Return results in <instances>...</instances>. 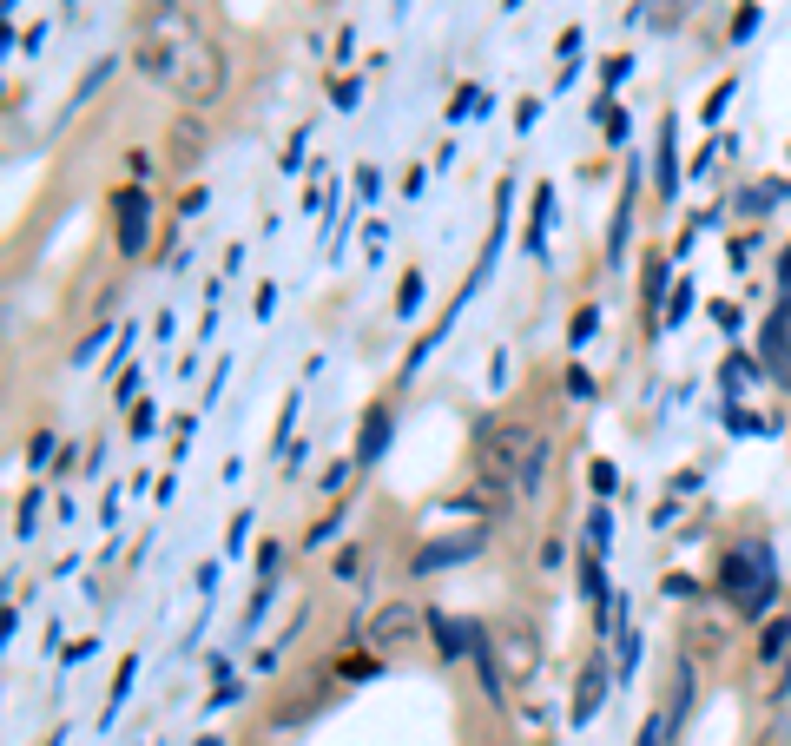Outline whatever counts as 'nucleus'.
<instances>
[{
  "label": "nucleus",
  "mask_w": 791,
  "mask_h": 746,
  "mask_svg": "<svg viewBox=\"0 0 791 746\" xmlns=\"http://www.w3.org/2000/svg\"><path fill=\"white\" fill-rule=\"evenodd\" d=\"M132 60L139 73L185 106H211L224 93V53L191 14V0H139L132 14Z\"/></svg>",
  "instance_id": "nucleus-1"
},
{
  "label": "nucleus",
  "mask_w": 791,
  "mask_h": 746,
  "mask_svg": "<svg viewBox=\"0 0 791 746\" xmlns=\"http://www.w3.org/2000/svg\"><path fill=\"white\" fill-rule=\"evenodd\" d=\"M719 595L739 607L745 621H765V607H778V568H772V542H745L719 555Z\"/></svg>",
  "instance_id": "nucleus-2"
},
{
  "label": "nucleus",
  "mask_w": 791,
  "mask_h": 746,
  "mask_svg": "<svg viewBox=\"0 0 791 746\" xmlns=\"http://www.w3.org/2000/svg\"><path fill=\"white\" fill-rule=\"evenodd\" d=\"M112 252H119L126 264L152 252V192L132 185V179L112 192Z\"/></svg>",
  "instance_id": "nucleus-3"
},
{
  "label": "nucleus",
  "mask_w": 791,
  "mask_h": 746,
  "mask_svg": "<svg viewBox=\"0 0 791 746\" xmlns=\"http://www.w3.org/2000/svg\"><path fill=\"white\" fill-rule=\"evenodd\" d=\"M416 634H429V615H422L409 595H389L383 607H370V615H363V641H370L376 654H396L403 641H416Z\"/></svg>",
  "instance_id": "nucleus-4"
},
{
  "label": "nucleus",
  "mask_w": 791,
  "mask_h": 746,
  "mask_svg": "<svg viewBox=\"0 0 791 746\" xmlns=\"http://www.w3.org/2000/svg\"><path fill=\"white\" fill-rule=\"evenodd\" d=\"M495 627V654H501V674L508 680H534V668H541V627H534L528 615H501V621H488Z\"/></svg>",
  "instance_id": "nucleus-5"
},
{
  "label": "nucleus",
  "mask_w": 791,
  "mask_h": 746,
  "mask_svg": "<svg viewBox=\"0 0 791 746\" xmlns=\"http://www.w3.org/2000/svg\"><path fill=\"white\" fill-rule=\"evenodd\" d=\"M488 548L482 529H468V535H436V542H422L416 555H409V575H436V568H456V562H475Z\"/></svg>",
  "instance_id": "nucleus-6"
},
{
  "label": "nucleus",
  "mask_w": 791,
  "mask_h": 746,
  "mask_svg": "<svg viewBox=\"0 0 791 746\" xmlns=\"http://www.w3.org/2000/svg\"><path fill=\"white\" fill-rule=\"evenodd\" d=\"M613 680H620V668H607V641L587 654V668H580V687H574V727H587L593 713H601V700L613 694Z\"/></svg>",
  "instance_id": "nucleus-7"
},
{
  "label": "nucleus",
  "mask_w": 791,
  "mask_h": 746,
  "mask_svg": "<svg viewBox=\"0 0 791 746\" xmlns=\"http://www.w3.org/2000/svg\"><path fill=\"white\" fill-rule=\"evenodd\" d=\"M758 364H765V377L778 390H791V311L785 304L765 317V330H758Z\"/></svg>",
  "instance_id": "nucleus-8"
},
{
  "label": "nucleus",
  "mask_w": 791,
  "mask_h": 746,
  "mask_svg": "<svg viewBox=\"0 0 791 746\" xmlns=\"http://www.w3.org/2000/svg\"><path fill=\"white\" fill-rule=\"evenodd\" d=\"M475 634H482V621H468V615H429V648H436V660H462V654H475Z\"/></svg>",
  "instance_id": "nucleus-9"
},
{
  "label": "nucleus",
  "mask_w": 791,
  "mask_h": 746,
  "mask_svg": "<svg viewBox=\"0 0 791 746\" xmlns=\"http://www.w3.org/2000/svg\"><path fill=\"white\" fill-rule=\"evenodd\" d=\"M680 179H686V165H680V126H673V113H666L660 119V146H653V192H660V205H673Z\"/></svg>",
  "instance_id": "nucleus-10"
},
{
  "label": "nucleus",
  "mask_w": 791,
  "mask_h": 746,
  "mask_svg": "<svg viewBox=\"0 0 791 746\" xmlns=\"http://www.w3.org/2000/svg\"><path fill=\"white\" fill-rule=\"evenodd\" d=\"M389 423H396V403L389 397H376L370 409H363V436H356V469H376L383 462V450H389Z\"/></svg>",
  "instance_id": "nucleus-11"
},
{
  "label": "nucleus",
  "mask_w": 791,
  "mask_h": 746,
  "mask_svg": "<svg viewBox=\"0 0 791 746\" xmlns=\"http://www.w3.org/2000/svg\"><path fill=\"white\" fill-rule=\"evenodd\" d=\"M660 297H673V264L660 252H646V278H640V317H646V337H660Z\"/></svg>",
  "instance_id": "nucleus-12"
},
{
  "label": "nucleus",
  "mask_w": 791,
  "mask_h": 746,
  "mask_svg": "<svg viewBox=\"0 0 791 746\" xmlns=\"http://www.w3.org/2000/svg\"><path fill=\"white\" fill-rule=\"evenodd\" d=\"M165 152H172L179 172H191L198 159H205V126H198V113H179L172 132H165Z\"/></svg>",
  "instance_id": "nucleus-13"
},
{
  "label": "nucleus",
  "mask_w": 791,
  "mask_h": 746,
  "mask_svg": "<svg viewBox=\"0 0 791 746\" xmlns=\"http://www.w3.org/2000/svg\"><path fill=\"white\" fill-rule=\"evenodd\" d=\"M548 462H554V436H534V450L515 469V495H521V503H534V495L548 489Z\"/></svg>",
  "instance_id": "nucleus-14"
},
{
  "label": "nucleus",
  "mask_w": 791,
  "mask_h": 746,
  "mask_svg": "<svg viewBox=\"0 0 791 746\" xmlns=\"http://www.w3.org/2000/svg\"><path fill=\"white\" fill-rule=\"evenodd\" d=\"M666 720L673 727H686V713H693V660H673V674H666Z\"/></svg>",
  "instance_id": "nucleus-15"
},
{
  "label": "nucleus",
  "mask_w": 791,
  "mask_h": 746,
  "mask_svg": "<svg viewBox=\"0 0 791 746\" xmlns=\"http://www.w3.org/2000/svg\"><path fill=\"white\" fill-rule=\"evenodd\" d=\"M548 218H554V185H534V212H528V258H548Z\"/></svg>",
  "instance_id": "nucleus-16"
},
{
  "label": "nucleus",
  "mask_w": 791,
  "mask_h": 746,
  "mask_svg": "<svg viewBox=\"0 0 791 746\" xmlns=\"http://www.w3.org/2000/svg\"><path fill=\"white\" fill-rule=\"evenodd\" d=\"M633 172H627V185H620V212H613V232H607V264H627V232H633Z\"/></svg>",
  "instance_id": "nucleus-17"
},
{
  "label": "nucleus",
  "mask_w": 791,
  "mask_h": 746,
  "mask_svg": "<svg viewBox=\"0 0 791 746\" xmlns=\"http://www.w3.org/2000/svg\"><path fill=\"white\" fill-rule=\"evenodd\" d=\"M785 654H791V621H785V615H772L765 627H758V668H778Z\"/></svg>",
  "instance_id": "nucleus-18"
},
{
  "label": "nucleus",
  "mask_w": 791,
  "mask_h": 746,
  "mask_svg": "<svg viewBox=\"0 0 791 746\" xmlns=\"http://www.w3.org/2000/svg\"><path fill=\"white\" fill-rule=\"evenodd\" d=\"M758 377H765V364H758V357H725V370H719V390H725L732 403H739V390H745V383H758Z\"/></svg>",
  "instance_id": "nucleus-19"
},
{
  "label": "nucleus",
  "mask_w": 791,
  "mask_h": 746,
  "mask_svg": "<svg viewBox=\"0 0 791 746\" xmlns=\"http://www.w3.org/2000/svg\"><path fill=\"white\" fill-rule=\"evenodd\" d=\"M132 674H139V654H126L119 668H112V694H106V713H99L106 727L119 720V707H126V694H132Z\"/></svg>",
  "instance_id": "nucleus-20"
},
{
  "label": "nucleus",
  "mask_w": 791,
  "mask_h": 746,
  "mask_svg": "<svg viewBox=\"0 0 791 746\" xmlns=\"http://www.w3.org/2000/svg\"><path fill=\"white\" fill-rule=\"evenodd\" d=\"M593 126L607 132V146H620V140H627V106L601 93V99H593Z\"/></svg>",
  "instance_id": "nucleus-21"
},
{
  "label": "nucleus",
  "mask_w": 791,
  "mask_h": 746,
  "mask_svg": "<svg viewBox=\"0 0 791 746\" xmlns=\"http://www.w3.org/2000/svg\"><path fill=\"white\" fill-rule=\"evenodd\" d=\"M732 93H739V79H732V73H725V79H719V87H713V93H705V99H699V119H705V126H719V119H725V106H732Z\"/></svg>",
  "instance_id": "nucleus-22"
},
{
  "label": "nucleus",
  "mask_w": 791,
  "mask_h": 746,
  "mask_svg": "<svg viewBox=\"0 0 791 746\" xmlns=\"http://www.w3.org/2000/svg\"><path fill=\"white\" fill-rule=\"evenodd\" d=\"M580 595L593 601V615L607 607V568H601V555H587V562H580Z\"/></svg>",
  "instance_id": "nucleus-23"
},
{
  "label": "nucleus",
  "mask_w": 791,
  "mask_h": 746,
  "mask_svg": "<svg viewBox=\"0 0 791 746\" xmlns=\"http://www.w3.org/2000/svg\"><path fill=\"white\" fill-rule=\"evenodd\" d=\"M560 390H568L574 403H593V397H601V383H593L587 364H568V370H560Z\"/></svg>",
  "instance_id": "nucleus-24"
},
{
  "label": "nucleus",
  "mask_w": 791,
  "mask_h": 746,
  "mask_svg": "<svg viewBox=\"0 0 791 746\" xmlns=\"http://www.w3.org/2000/svg\"><path fill=\"white\" fill-rule=\"evenodd\" d=\"M112 67H119V60H112V53H106V60H93L87 67V79H79V87H73V113H79V106H87L99 87H106V79H112Z\"/></svg>",
  "instance_id": "nucleus-25"
},
{
  "label": "nucleus",
  "mask_w": 791,
  "mask_h": 746,
  "mask_svg": "<svg viewBox=\"0 0 791 746\" xmlns=\"http://www.w3.org/2000/svg\"><path fill=\"white\" fill-rule=\"evenodd\" d=\"M482 106H488V93L475 87V79H462V87H456V99H448V119H475Z\"/></svg>",
  "instance_id": "nucleus-26"
},
{
  "label": "nucleus",
  "mask_w": 791,
  "mask_h": 746,
  "mask_svg": "<svg viewBox=\"0 0 791 746\" xmlns=\"http://www.w3.org/2000/svg\"><path fill=\"white\" fill-rule=\"evenodd\" d=\"M422 291H429V285H422V271H403V285H396V317H416L422 311Z\"/></svg>",
  "instance_id": "nucleus-27"
},
{
  "label": "nucleus",
  "mask_w": 791,
  "mask_h": 746,
  "mask_svg": "<svg viewBox=\"0 0 791 746\" xmlns=\"http://www.w3.org/2000/svg\"><path fill=\"white\" fill-rule=\"evenodd\" d=\"M587 489L601 495V503H607V495H620V469H613L607 456H593V462H587Z\"/></svg>",
  "instance_id": "nucleus-28"
},
{
  "label": "nucleus",
  "mask_w": 791,
  "mask_h": 746,
  "mask_svg": "<svg viewBox=\"0 0 791 746\" xmlns=\"http://www.w3.org/2000/svg\"><path fill=\"white\" fill-rule=\"evenodd\" d=\"M673 733H680V727H673L666 713L653 707V713H646V720H640V740H633V746H673Z\"/></svg>",
  "instance_id": "nucleus-29"
},
{
  "label": "nucleus",
  "mask_w": 791,
  "mask_h": 746,
  "mask_svg": "<svg viewBox=\"0 0 791 746\" xmlns=\"http://www.w3.org/2000/svg\"><path fill=\"white\" fill-rule=\"evenodd\" d=\"M34 529H40V482L26 489V503L14 509V535H20V542H34Z\"/></svg>",
  "instance_id": "nucleus-30"
},
{
  "label": "nucleus",
  "mask_w": 791,
  "mask_h": 746,
  "mask_svg": "<svg viewBox=\"0 0 791 746\" xmlns=\"http://www.w3.org/2000/svg\"><path fill=\"white\" fill-rule=\"evenodd\" d=\"M607 548H613V515L593 509V515H587V555H607Z\"/></svg>",
  "instance_id": "nucleus-31"
},
{
  "label": "nucleus",
  "mask_w": 791,
  "mask_h": 746,
  "mask_svg": "<svg viewBox=\"0 0 791 746\" xmlns=\"http://www.w3.org/2000/svg\"><path fill=\"white\" fill-rule=\"evenodd\" d=\"M725 423H732V436H772V423L752 417V409H739V403H725Z\"/></svg>",
  "instance_id": "nucleus-32"
},
{
  "label": "nucleus",
  "mask_w": 791,
  "mask_h": 746,
  "mask_svg": "<svg viewBox=\"0 0 791 746\" xmlns=\"http://www.w3.org/2000/svg\"><path fill=\"white\" fill-rule=\"evenodd\" d=\"M686 311H693V285H673V297H666V317H660V330H680V324H686Z\"/></svg>",
  "instance_id": "nucleus-33"
},
{
  "label": "nucleus",
  "mask_w": 791,
  "mask_h": 746,
  "mask_svg": "<svg viewBox=\"0 0 791 746\" xmlns=\"http://www.w3.org/2000/svg\"><path fill=\"white\" fill-rule=\"evenodd\" d=\"M303 140H310V126H297L291 140H284V152H277V172H303Z\"/></svg>",
  "instance_id": "nucleus-34"
},
{
  "label": "nucleus",
  "mask_w": 791,
  "mask_h": 746,
  "mask_svg": "<svg viewBox=\"0 0 791 746\" xmlns=\"http://www.w3.org/2000/svg\"><path fill=\"white\" fill-rule=\"evenodd\" d=\"M593 330H601V311H593V304H580V311H574V324H568V344L580 350V344L593 337Z\"/></svg>",
  "instance_id": "nucleus-35"
},
{
  "label": "nucleus",
  "mask_w": 791,
  "mask_h": 746,
  "mask_svg": "<svg viewBox=\"0 0 791 746\" xmlns=\"http://www.w3.org/2000/svg\"><path fill=\"white\" fill-rule=\"evenodd\" d=\"M356 99H363V87H356L350 73H336V79H330V106H336V113H350Z\"/></svg>",
  "instance_id": "nucleus-36"
},
{
  "label": "nucleus",
  "mask_w": 791,
  "mask_h": 746,
  "mask_svg": "<svg viewBox=\"0 0 791 746\" xmlns=\"http://www.w3.org/2000/svg\"><path fill=\"white\" fill-rule=\"evenodd\" d=\"M152 423H159V409H152V397H139V403L126 409V430H132V436H152Z\"/></svg>",
  "instance_id": "nucleus-37"
},
{
  "label": "nucleus",
  "mask_w": 791,
  "mask_h": 746,
  "mask_svg": "<svg viewBox=\"0 0 791 746\" xmlns=\"http://www.w3.org/2000/svg\"><path fill=\"white\" fill-rule=\"evenodd\" d=\"M627 67H633L627 53H607V60H601V93H607V99H613V87H620V79H627Z\"/></svg>",
  "instance_id": "nucleus-38"
},
{
  "label": "nucleus",
  "mask_w": 791,
  "mask_h": 746,
  "mask_svg": "<svg viewBox=\"0 0 791 746\" xmlns=\"http://www.w3.org/2000/svg\"><path fill=\"white\" fill-rule=\"evenodd\" d=\"M277 568H284V542H264L258 548V582H277Z\"/></svg>",
  "instance_id": "nucleus-39"
},
{
  "label": "nucleus",
  "mask_w": 791,
  "mask_h": 746,
  "mask_svg": "<svg viewBox=\"0 0 791 746\" xmlns=\"http://www.w3.org/2000/svg\"><path fill=\"white\" fill-rule=\"evenodd\" d=\"M752 26H758V0H739V14H732V40H752Z\"/></svg>",
  "instance_id": "nucleus-40"
},
{
  "label": "nucleus",
  "mask_w": 791,
  "mask_h": 746,
  "mask_svg": "<svg viewBox=\"0 0 791 746\" xmlns=\"http://www.w3.org/2000/svg\"><path fill=\"white\" fill-rule=\"evenodd\" d=\"M106 337H112V324H93V330H87V337H79V344H73V364H87V357H93V350H99Z\"/></svg>",
  "instance_id": "nucleus-41"
},
{
  "label": "nucleus",
  "mask_w": 791,
  "mask_h": 746,
  "mask_svg": "<svg viewBox=\"0 0 791 746\" xmlns=\"http://www.w3.org/2000/svg\"><path fill=\"white\" fill-rule=\"evenodd\" d=\"M336 529H344V509H330V515L317 522V529H310V535H303V548H324V542H330Z\"/></svg>",
  "instance_id": "nucleus-42"
},
{
  "label": "nucleus",
  "mask_w": 791,
  "mask_h": 746,
  "mask_svg": "<svg viewBox=\"0 0 791 746\" xmlns=\"http://www.w3.org/2000/svg\"><path fill=\"white\" fill-rule=\"evenodd\" d=\"M244 535H251V509H238V515H231V529H224V555H238V548H244Z\"/></svg>",
  "instance_id": "nucleus-43"
},
{
  "label": "nucleus",
  "mask_w": 791,
  "mask_h": 746,
  "mask_svg": "<svg viewBox=\"0 0 791 746\" xmlns=\"http://www.w3.org/2000/svg\"><path fill=\"white\" fill-rule=\"evenodd\" d=\"M713 324L732 337V330H739V304H732V297H713Z\"/></svg>",
  "instance_id": "nucleus-44"
},
{
  "label": "nucleus",
  "mask_w": 791,
  "mask_h": 746,
  "mask_svg": "<svg viewBox=\"0 0 791 746\" xmlns=\"http://www.w3.org/2000/svg\"><path fill=\"white\" fill-rule=\"evenodd\" d=\"M350 476H356V462H330V469H324V482H317V489H324V495H336V489H344Z\"/></svg>",
  "instance_id": "nucleus-45"
},
{
  "label": "nucleus",
  "mask_w": 791,
  "mask_h": 746,
  "mask_svg": "<svg viewBox=\"0 0 791 746\" xmlns=\"http://www.w3.org/2000/svg\"><path fill=\"white\" fill-rule=\"evenodd\" d=\"M46 456H53V430H34V436H26V462H34V469H40Z\"/></svg>",
  "instance_id": "nucleus-46"
},
{
  "label": "nucleus",
  "mask_w": 791,
  "mask_h": 746,
  "mask_svg": "<svg viewBox=\"0 0 791 746\" xmlns=\"http://www.w3.org/2000/svg\"><path fill=\"white\" fill-rule=\"evenodd\" d=\"M376 192H383V172L376 165H356V199H376Z\"/></svg>",
  "instance_id": "nucleus-47"
},
{
  "label": "nucleus",
  "mask_w": 791,
  "mask_h": 746,
  "mask_svg": "<svg viewBox=\"0 0 791 746\" xmlns=\"http://www.w3.org/2000/svg\"><path fill=\"white\" fill-rule=\"evenodd\" d=\"M356 562H363V548L350 542V548H344V555H336V562H330V575H336V582H350V575H356Z\"/></svg>",
  "instance_id": "nucleus-48"
},
{
  "label": "nucleus",
  "mask_w": 791,
  "mask_h": 746,
  "mask_svg": "<svg viewBox=\"0 0 791 746\" xmlns=\"http://www.w3.org/2000/svg\"><path fill=\"white\" fill-rule=\"evenodd\" d=\"M198 212H205V185H185L179 192V218H198Z\"/></svg>",
  "instance_id": "nucleus-49"
},
{
  "label": "nucleus",
  "mask_w": 791,
  "mask_h": 746,
  "mask_svg": "<svg viewBox=\"0 0 791 746\" xmlns=\"http://www.w3.org/2000/svg\"><path fill=\"white\" fill-rule=\"evenodd\" d=\"M660 588H666L673 601H693V595H699V582H693V575H666V582H660Z\"/></svg>",
  "instance_id": "nucleus-50"
},
{
  "label": "nucleus",
  "mask_w": 791,
  "mask_h": 746,
  "mask_svg": "<svg viewBox=\"0 0 791 746\" xmlns=\"http://www.w3.org/2000/svg\"><path fill=\"white\" fill-rule=\"evenodd\" d=\"M126 179L146 185V179H152V159H146V152H126Z\"/></svg>",
  "instance_id": "nucleus-51"
},
{
  "label": "nucleus",
  "mask_w": 791,
  "mask_h": 746,
  "mask_svg": "<svg viewBox=\"0 0 791 746\" xmlns=\"http://www.w3.org/2000/svg\"><path fill=\"white\" fill-rule=\"evenodd\" d=\"M534 119H541V99H521V106H515V132H528Z\"/></svg>",
  "instance_id": "nucleus-52"
},
{
  "label": "nucleus",
  "mask_w": 791,
  "mask_h": 746,
  "mask_svg": "<svg viewBox=\"0 0 791 746\" xmlns=\"http://www.w3.org/2000/svg\"><path fill=\"white\" fill-rule=\"evenodd\" d=\"M238 694H244V687H238V680H218V687H211V707H231Z\"/></svg>",
  "instance_id": "nucleus-53"
},
{
  "label": "nucleus",
  "mask_w": 791,
  "mask_h": 746,
  "mask_svg": "<svg viewBox=\"0 0 791 746\" xmlns=\"http://www.w3.org/2000/svg\"><path fill=\"white\" fill-rule=\"evenodd\" d=\"M560 562H568V548H560V535H554V542H541V568H560Z\"/></svg>",
  "instance_id": "nucleus-54"
},
{
  "label": "nucleus",
  "mask_w": 791,
  "mask_h": 746,
  "mask_svg": "<svg viewBox=\"0 0 791 746\" xmlns=\"http://www.w3.org/2000/svg\"><path fill=\"white\" fill-rule=\"evenodd\" d=\"M198 746H224V740H218V733H205V740H198Z\"/></svg>",
  "instance_id": "nucleus-55"
},
{
  "label": "nucleus",
  "mask_w": 791,
  "mask_h": 746,
  "mask_svg": "<svg viewBox=\"0 0 791 746\" xmlns=\"http://www.w3.org/2000/svg\"><path fill=\"white\" fill-rule=\"evenodd\" d=\"M778 304H785V311H791V285H785V297H778Z\"/></svg>",
  "instance_id": "nucleus-56"
},
{
  "label": "nucleus",
  "mask_w": 791,
  "mask_h": 746,
  "mask_svg": "<svg viewBox=\"0 0 791 746\" xmlns=\"http://www.w3.org/2000/svg\"><path fill=\"white\" fill-rule=\"evenodd\" d=\"M765 746H772V740H765Z\"/></svg>",
  "instance_id": "nucleus-57"
}]
</instances>
